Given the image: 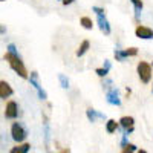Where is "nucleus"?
Segmentation results:
<instances>
[{"label": "nucleus", "mask_w": 153, "mask_h": 153, "mask_svg": "<svg viewBox=\"0 0 153 153\" xmlns=\"http://www.w3.org/2000/svg\"><path fill=\"white\" fill-rule=\"evenodd\" d=\"M3 58L9 63V66H11V69L14 71L20 78H25L26 80L28 76H29V72H28V69H26V66H25V63H23V60L20 58V55H12V54H5L3 55Z\"/></svg>", "instance_id": "f257e3e1"}, {"label": "nucleus", "mask_w": 153, "mask_h": 153, "mask_svg": "<svg viewBox=\"0 0 153 153\" xmlns=\"http://www.w3.org/2000/svg\"><path fill=\"white\" fill-rule=\"evenodd\" d=\"M136 72H138V76H139V80H141V83L149 84L152 81V66H150V63L139 61L138 66H136Z\"/></svg>", "instance_id": "f03ea898"}, {"label": "nucleus", "mask_w": 153, "mask_h": 153, "mask_svg": "<svg viewBox=\"0 0 153 153\" xmlns=\"http://www.w3.org/2000/svg\"><path fill=\"white\" fill-rule=\"evenodd\" d=\"M26 136H28V132H26V129L23 127V124L14 123V124L11 126V138L14 139L16 143L22 144L25 139H26Z\"/></svg>", "instance_id": "7ed1b4c3"}, {"label": "nucleus", "mask_w": 153, "mask_h": 153, "mask_svg": "<svg viewBox=\"0 0 153 153\" xmlns=\"http://www.w3.org/2000/svg\"><path fill=\"white\" fill-rule=\"evenodd\" d=\"M28 80H29V83H31V86L35 89V92H37V95H38V98L40 100H48V94H46V91L42 87V84H40V80H38V72H31V75L28 76Z\"/></svg>", "instance_id": "20e7f679"}, {"label": "nucleus", "mask_w": 153, "mask_h": 153, "mask_svg": "<svg viewBox=\"0 0 153 153\" xmlns=\"http://www.w3.org/2000/svg\"><path fill=\"white\" fill-rule=\"evenodd\" d=\"M118 124L124 129V135H127V136L135 130V118L133 117H121Z\"/></svg>", "instance_id": "39448f33"}, {"label": "nucleus", "mask_w": 153, "mask_h": 153, "mask_svg": "<svg viewBox=\"0 0 153 153\" xmlns=\"http://www.w3.org/2000/svg\"><path fill=\"white\" fill-rule=\"evenodd\" d=\"M19 117V104L16 101H8L5 107V118L6 120H16Z\"/></svg>", "instance_id": "423d86ee"}, {"label": "nucleus", "mask_w": 153, "mask_h": 153, "mask_svg": "<svg viewBox=\"0 0 153 153\" xmlns=\"http://www.w3.org/2000/svg\"><path fill=\"white\" fill-rule=\"evenodd\" d=\"M135 35L138 38H143V40H152V38H153V29H150L149 26L138 25L136 29H135Z\"/></svg>", "instance_id": "0eeeda50"}, {"label": "nucleus", "mask_w": 153, "mask_h": 153, "mask_svg": "<svg viewBox=\"0 0 153 153\" xmlns=\"http://www.w3.org/2000/svg\"><path fill=\"white\" fill-rule=\"evenodd\" d=\"M106 101L110 104V106H121V98H120V94H118V89H109L107 94H106Z\"/></svg>", "instance_id": "6e6552de"}, {"label": "nucleus", "mask_w": 153, "mask_h": 153, "mask_svg": "<svg viewBox=\"0 0 153 153\" xmlns=\"http://www.w3.org/2000/svg\"><path fill=\"white\" fill-rule=\"evenodd\" d=\"M97 23H98V28H100V31L103 32V34L109 35V34L112 32L110 23H109V20L106 19V16H97Z\"/></svg>", "instance_id": "1a4fd4ad"}, {"label": "nucleus", "mask_w": 153, "mask_h": 153, "mask_svg": "<svg viewBox=\"0 0 153 153\" xmlns=\"http://www.w3.org/2000/svg\"><path fill=\"white\" fill-rule=\"evenodd\" d=\"M12 94H14V89L11 87V84L5 80L0 81V98L2 100H6L9 97H12Z\"/></svg>", "instance_id": "9d476101"}, {"label": "nucleus", "mask_w": 153, "mask_h": 153, "mask_svg": "<svg viewBox=\"0 0 153 153\" xmlns=\"http://www.w3.org/2000/svg\"><path fill=\"white\" fill-rule=\"evenodd\" d=\"M86 117H87V120L91 121V123H95L97 120H106V115L104 113H101V112H98V110H95L92 107H89L86 110Z\"/></svg>", "instance_id": "9b49d317"}, {"label": "nucleus", "mask_w": 153, "mask_h": 153, "mask_svg": "<svg viewBox=\"0 0 153 153\" xmlns=\"http://www.w3.org/2000/svg\"><path fill=\"white\" fill-rule=\"evenodd\" d=\"M29 150H31V144L29 143H22V144H19L16 147H12L9 150V153H29Z\"/></svg>", "instance_id": "f8f14e48"}, {"label": "nucleus", "mask_w": 153, "mask_h": 153, "mask_svg": "<svg viewBox=\"0 0 153 153\" xmlns=\"http://www.w3.org/2000/svg\"><path fill=\"white\" fill-rule=\"evenodd\" d=\"M89 48H91V42H89V40H83L81 45H80V48L76 49L75 55H76V57H83V55L87 52V51H89Z\"/></svg>", "instance_id": "ddd939ff"}, {"label": "nucleus", "mask_w": 153, "mask_h": 153, "mask_svg": "<svg viewBox=\"0 0 153 153\" xmlns=\"http://www.w3.org/2000/svg\"><path fill=\"white\" fill-rule=\"evenodd\" d=\"M118 127H120V124L117 123V120H107V123H106L107 133H115V132L118 130Z\"/></svg>", "instance_id": "4468645a"}, {"label": "nucleus", "mask_w": 153, "mask_h": 153, "mask_svg": "<svg viewBox=\"0 0 153 153\" xmlns=\"http://www.w3.org/2000/svg\"><path fill=\"white\" fill-rule=\"evenodd\" d=\"M130 3H132L133 8H135V16H136V19H138V17H139V12H141L143 8H144L143 0H130Z\"/></svg>", "instance_id": "2eb2a0df"}, {"label": "nucleus", "mask_w": 153, "mask_h": 153, "mask_svg": "<svg viewBox=\"0 0 153 153\" xmlns=\"http://www.w3.org/2000/svg\"><path fill=\"white\" fill-rule=\"evenodd\" d=\"M121 54H123V58H127V57H135L138 55V48H127L124 51H121Z\"/></svg>", "instance_id": "dca6fc26"}, {"label": "nucleus", "mask_w": 153, "mask_h": 153, "mask_svg": "<svg viewBox=\"0 0 153 153\" xmlns=\"http://www.w3.org/2000/svg\"><path fill=\"white\" fill-rule=\"evenodd\" d=\"M80 23H81V26L84 29H92L94 28V22H92V19H89V17H81Z\"/></svg>", "instance_id": "f3484780"}, {"label": "nucleus", "mask_w": 153, "mask_h": 153, "mask_svg": "<svg viewBox=\"0 0 153 153\" xmlns=\"http://www.w3.org/2000/svg\"><path fill=\"white\" fill-rule=\"evenodd\" d=\"M138 150V147L135 146V144H132V143H127L123 149H121V153H135Z\"/></svg>", "instance_id": "a211bd4d"}, {"label": "nucleus", "mask_w": 153, "mask_h": 153, "mask_svg": "<svg viewBox=\"0 0 153 153\" xmlns=\"http://www.w3.org/2000/svg\"><path fill=\"white\" fill-rule=\"evenodd\" d=\"M58 81H60V86L63 89H69V80L65 74H58Z\"/></svg>", "instance_id": "6ab92c4d"}, {"label": "nucleus", "mask_w": 153, "mask_h": 153, "mask_svg": "<svg viewBox=\"0 0 153 153\" xmlns=\"http://www.w3.org/2000/svg\"><path fill=\"white\" fill-rule=\"evenodd\" d=\"M6 52H8V54H12V55H19V51H17V48H16L14 43H9V45H8Z\"/></svg>", "instance_id": "aec40b11"}, {"label": "nucleus", "mask_w": 153, "mask_h": 153, "mask_svg": "<svg viewBox=\"0 0 153 153\" xmlns=\"http://www.w3.org/2000/svg\"><path fill=\"white\" fill-rule=\"evenodd\" d=\"M95 74H97L98 76H101V78H106L107 74H109V71H106L104 68H98V69H95Z\"/></svg>", "instance_id": "412c9836"}, {"label": "nucleus", "mask_w": 153, "mask_h": 153, "mask_svg": "<svg viewBox=\"0 0 153 153\" xmlns=\"http://www.w3.org/2000/svg\"><path fill=\"white\" fill-rule=\"evenodd\" d=\"M92 11L95 12L97 16H106V9L100 8V6H94V8H92Z\"/></svg>", "instance_id": "4be33fe9"}, {"label": "nucleus", "mask_w": 153, "mask_h": 153, "mask_svg": "<svg viewBox=\"0 0 153 153\" xmlns=\"http://www.w3.org/2000/svg\"><path fill=\"white\" fill-rule=\"evenodd\" d=\"M113 55H115V58H117V61H124V58H123V54H121V51H120V49H115Z\"/></svg>", "instance_id": "5701e85b"}, {"label": "nucleus", "mask_w": 153, "mask_h": 153, "mask_svg": "<svg viewBox=\"0 0 153 153\" xmlns=\"http://www.w3.org/2000/svg\"><path fill=\"white\" fill-rule=\"evenodd\" d=\"M103 68H104L106 71H110L112 65H110V61H109V60H104V65H103Z\"/></svg>", "instance_id": "b1692460"}, {"label": "nucleus", "mask_w": 153, "mask_h": 153, "mask_svg": "<svg viewBox=\"0 0 153 153\" xmlns=\"http://www.w3.org/2000/svg\"><path fill=\"white\" fill-rule=\"evenodd\" d=\"M127 144V135H123V138H121V143H120V146H121V149L124 147Z\"/></svg>", "instance_id": "393cba45"}, {"label": "nucleus", "mask_w": 153, "mask_h": 153, "mask_svg": "<svg viewBox=\"0 0 153 153\" xmlns=\"http://www.w3.org/2000/svg\"><path fill=\"white\" fill-rule=\"evenodd\" d=\"M75 2V0H61V3L65 5V6H68V5H72Z\"/></svg>", "instance_id": "a878e982"}, {"label": "nucleus", "mask_w": 153, "mask_h": 153, "mask_svg": "<svg viewBox=\"0 0 153 153\" xmlns=\"http://www.w3.org/2000/svg\"><path fill=\"white\" fill-rule=\"evenodd\" d=\"M3 34H6V26L5 25H0V35H3Z\"/></svg>", "instance_id": "bb28decb"}, {"label": "nucleus", "mask_w": 153, "mask_h": 153, "mask_svg": "<svg viewBox=\"0 0 153 153\" xmlns=\"http://www.w3.org/2000/svg\"><path fill=\"white\" fill-rule=\"evenodd\" d=\"M103 86H104V87H107V89H109V87H110V86H112V81H110V80H106V81H104V83H103ZM110 89H112V87H110Z\"/></svg>", "instance_id": "cd10ccee"}, {"label": "nucleus", "mask_w": 153, "mask_h": 153, "mask_svg": "<svg viewBox=\"0 0 153 153\" xmlns=\"http://www.w3.org/2000/svg\"><path fill=\"white\" fill-rule=\"evenodd\" d=\"M58 153H71V149L68 147V149H63V150H60Z\"/></svg>", "instance_id": "c85d7f7f"}, {"label": "nucleus", "mask_w": 153, "mask_h": 153, "mask_svg": "<svg viewBox=\"0 0 153 153\" xmlns=\"http://www.w3.org/2000/svg\"><path fill=\"white\" fill-rule=\"evenodd\" d=\"M136 153H149V152H147V150H144V149H138V150H136Z\"/></svg>", "instance_id": "c756f323"}, {"label": "nucleus", "mask_w": 153, "mask_h": 153, "mask_svg": "<svg viewBox=\"0 0 153 153\" xmlns=\"http://www.w3.org/2000/svg\"><path fill=\"white\" fill-rule=\"evenodd\" d=\"M152 92H153V84H152Z\"/></svg>", "instance_id": "7c9ffc66"}, {"label": "nucleus", "mask_w": 153, "mask_h": 153, "mask_svg": "<svg viewBox=\"0 0 153 153\" xmlns=\"http://www.w3.org/2000/svg\"><path fill=\"white\" fill-rule=\"evenodd\" d=\"M150 66H153V61H152V65H150Z\"/></svg>", "instance_id": "2f4dec72"}, {"label": "nucleus", "mask_w": 153, "mask_h": 153, "mask_svg": "<svg viewBox=\"0 0 153 153\" xmlns=\"http://www.w3.org/2000/svg\"><path fill=\"white\" fill-rule=\"evenodd\" d=\"M0 2H5V0H0Z\"/></svg>", "instance_id": "473e14b6"}]
</instances>
